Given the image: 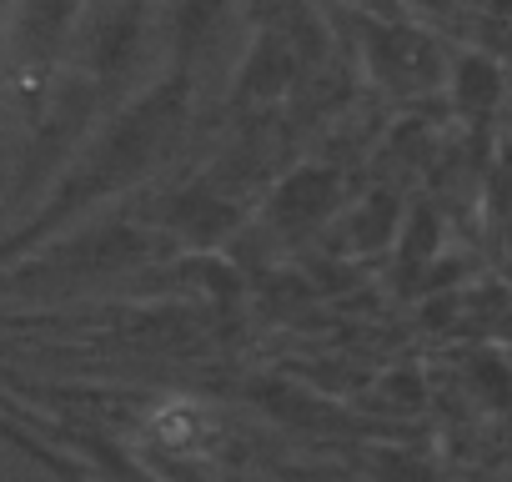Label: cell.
I'll return each instance as SVG.
<instances>
[{"mask_svg":"<svg viewBox=\"0 0 512 482\" xmlns=\"http://www.w3.org/2000/svg\"><path fill=\"white\" fill-rule=\"evenodd\" d=\"M76 0H21V26H16V61L21 86H46L51 56L61 51V36L71 31Z\"/></svg>","mask_w":512,"mask_h":482,"instance_id":"cell-1","label":"cell"},{"mask_svg":"<svg viewBox=\"0 0 512 482\" xmlns=\"http://www.w3.org/2000/svg\"><path fill=\"white\" fill-rule=\"evenodd\" d=\"M502 96V71L487 56H462L457 61V101L467 111H492Z\"/></svg>","mask_w":512,"mask_h":482,"instance_id":"cell-2","label":"cell"},{"mask_svg":"<svg viewBox=\"0 0 512 482\" xmlns=\"http://www.w3.org/2000/svg\"><path fill=\"white\" fill-rule=\"evenodd\" d=\"M6 21H11V0H0V41H6Z\"/></svg>","mask_w":512,"mask_h":482,"instance_id":"cell-3","label":"cell"}]
</instances>
